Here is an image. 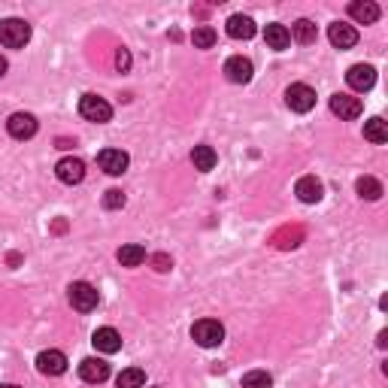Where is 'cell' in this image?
Returning <instances> with one entry per match:
<instances>
[{
    "label": "cell",
    "mask_w": 388,
    "mask_h": 388,
    "mask_svg": "<svg viewBox=\"0 0 388 388\" xmlns=\"http://www.w3.org/2000/svg\"><path fill=\"white\" fill-rule=\"evenodd\" d=\"M330 112L340 116V119H346V122H352V119H358L364 112V104L358 97H352V95H334V97H330Z\"/></svg>",
    "instance_id": "12"
},
{
    "label": "cell",
    "mask_w": 388,
    "mask_h": 388,
    "mask_svg": "<svg viewBox=\"0 0 388 388\" xmlns=\"http://www.w3.org/2000/svg\"><path fill=\"white\" fill-rule=\"evenodd\" d=\"M191 43L198 45V49H212V45H215V31H212L210 25L194 28V33H191Z\"/></svg>",
    "instance_id": "26"
},
{
    "label": "cell",
    "mask_w": 388,
    "mask_h": 388,
    "mask_svg": "<svg viewBox=\"0 0 388 388\" xmlns=\"http://www.w3.org/2000/svg\"><path fill=\"white\" fill-rule=\"evenodd\" d=\"M116 385H119V388H143V385H146V373H143L140 367H128V370L119 373Z\"/></svg>",
    "instance_id": "25"
},
{
    "label": "cell",
    "mask_w": 388,
    "mask_h": 388,
    "mask_svg": "<svg viewBox=\"0 0 388 388\" xmlns=\"http://www.w3.org/2000/svg\"><path fill=\"white\" fill-rule=\"evenodd\" d=\"M243 388H273V376L264 370H249L243 376Z\"/></svg>",
    "instance_id": "27"
},
{
    "label": "cell",
    "mask_w": 388,
    "mask_h": 388,
    "mask_svg": "<svg viewBox=\"0 0 388 388\" xmlns=\"http://www.w3.org/2000/svg\"><path fill=\"white\" fill-rule=\"evenodd\" d=\"M349 16L358 21V25H373L376 18H379V6L373 4V0H355V4H349Z\"/></svg>",
    "instance_id": "18"
},
{
    "label": "cell",
    "mask_w": 388,
    "mask_h": 388,
    "mask_svg": "<svg viewBox=\"0 0 388 388\" xmlns=\"http://www.w3.org/2000/svg\"><path fill=\"white\" fill-rule=\"evenodd\" d=\"M116 258H119V264H122V267H140L143 261H146V249H143V246H136V243H128V246H122V249H119Z\"/></svg>",
    "instance_id": "22"
},
{
    "label": "cell",
    "mask_w": 388,
    "mask_h": 388,
    "mask_svg": "<svg viewBox=\"0 0 388 388\" xmlns=\"http://www.w3.org/2000/svg\"><path fill=\"white\" fill-rule=\"evenodd\" d=\"M152 264H155V270H158V273H167L170 267H173V261H170V255H164V252H161V255H155V258H152Z\"/></svg>",
    "instance_id": "29"
},
{
    "label": "cell",
    "mask_w": 388,
    "mask_h": 388,
    "mask_svg": "<svg viewBox=\"0 0 388 388\" xmlns=\"http://www.w3.org/2000/svg\"><path fill=\"white\" fill-rule=\"evenodd\" d=\"M355 191L361 194L364 200H379V198H382V182L373 179V176H361V179L355 182Z\"/></svg>",
    "instance_id": "24"
},
{
    "label": "cell",
    "mask_w": 388,
    "mask_h": 388,
    "mask_svg": "<svg viewBox=\"0 0 388 388\" xmlns=\"http://www.w3.org/2000/svg\"><path fill=\"white\" fill-rule=\"evenodd\" d=\"M191 161H194V170H200V173H210V170L215 167V161H219V155H215L212 146H194Z\"/></svg>",
    "instance_id": "21"
},
{
    "label": "cell",
    "mask_w": 388,
    "mask_h": 388,
    "mask_svg": "<svg viewBox=\"0 0 388 388\" xmlns=\"http://www.w3.org/2000/svg\"><path fill=\"white\" fill-rule=\"evenodd\" d=\"M97 164H100V170H104V173L122 176L124 170H128L131 158H128V152H122V149H104V152L97 155Z\"/></svg>",
    "instance_id": "7"
},
{
    "label": "cell",
    "mask_w": 388,
    "mask_h": 388,
    "mask_svg": "<svg viewBox=\"0 0 388 388\" xmlns=\"http://www.w3.org/2000/svg\"><path fill=\"white\" fill-rule=\"evenodd\" d=\"M346 82L352 91H370L376 85V70L370 64H355V67H349Z\"/></svg>",
    "instance_id": "13"
},
{
    "label": "cell",
    "mask_w": 388,
    "mask_h": 388,
    "mask_svg": "<svg viewBox=\"0 0 388 388\" xmlns=\"http://www.w3.org/2000/svg\"><path fill=\"white\" fill-rule=\"evenodd\" d=\"M264 40H267L270 49L282 52V49H289V45H291V33H289V28H285V25H267L264 28Z\"/></svg>",
    "instance_id": "20"
},
{
    "label": "cell",
    "mask_w": 388,
    "mask_h": 388,
    "mask_svg": "<svg viewBox=\"0 0 388 388\" xmlns=\"http://www.w3.org/2000/svg\"><path fill=\"white\" fill-rule=\"evenodd\" d=\"M91 343H95L97 352H104V355H116L122 349V334L116 328H97L95 337H91Z\"/></svg>",
    "instance_id": "15"
},
{
    "label": "cell",
    "mask_w": 388,
    "mask_h": 388,
    "mask_svg": "<svg viewBox=\"0 0 388 388\" xmlns=\"http://www.w3.org/2000/svg\"><path fill=\"white\" fill-rule=\"evenodd\" d=\"M191 337H194V343L198 346L215 349L225 340V328H222V322H215V318H200V322H194Z\"/></svg>",
    "instance_id": "2"
},
{
    "label": "cell",
    "mask_w": 388,
    "mask_h": 388,
    "mask_svg": "<svg viewBox=\"0 0 388 388\" xmlns=\"http://www.w3.org/2000/svg\"><path fill=\"white\" fill-rule=\"evenodd\" d=\"M116 67H119L122 73L131 67V52H128V49H119V52H116Z\"/></svg>",
    "instance_id": "30"
},
{
    "label": "cell",
    "mask_w": 388,
    "mask_h": 388,
    "mask_svg": "<svg viewBox=\"0 0 388 388\" xmlns=\"http://www.w3.org/2000/svg\"><path fill=\"white\" fill-rule=\"evenodd\" d=\"M4 76H6V61L0 58V79H4Z\"/></svg>",
    "instance_id": "31"
},
{
    "label": "cell",
    "mask_w": 388,
    "mask_h": 388,
    "mask_svg": "<svg viewBox=\"0 0 388 388\" xmlns=\"http://www.w3.org/2000/svg\"><path fill=\"white\" fill-rule=\"evenodd\" d=\"M79 116H82L85 122L104 124V122L112 119V107L107 104L104 97H97V95H85L82 100H79Z\"/></svg>",
    "instance_id": "4"
},
{
    "label": "cell",
    "mask_w": 388,
    "mask_h": 388,
    "mask_svg": "<svg viewBox=\"0 0 388 388\" xmlns=\"http://www.w3.org/2000/svg\"><path fill=\"white\" fill-rule=\"evenodd\" d=\"M6 131H9V136H16V140H31V136L37 134V119H33L31 112H13L6 122Z\"/></svg>",
    "instance_id": "8"
},
{
    "label": "cell",
    "mask_w": 388,
    "mask_h": 388,
    "mask_svg": "<svg viewBox=\"0 0 388 388\" xmlns=\"http://www.w3.org/2000/svg\"><path fill=\"white\" fill-rule=\"evenodd\" d=\"M289 33H291V40H294V43H301V45H313V43L318 40V28L313 25L310 18H298V21L291 25Z\"/></svg>",
    "instance_id": "19"
},
{
    "label": "cell",
    "mask_w": 388,
    "mask_h": 388,
    "mask_svg": "<svg viewBox=\"0 0 388 388\" xmlns=\"http://www.w3.org/2000/svg\"><path fill=\"white\" fill-rule=\"evenodd\" d=\"M252 73H255V67L249 58H243V55L225 61V76H227V82H234V85H246L249 79H252Z\"/></svg>",
    "instance_id": "6"
},
{
    "label": "cell",
    "mask_w": 388,
    "mask_h": 388,
    "mask_svg": "<svg viewBox=\"0 0 388 388\" xmlns=\"http://www.w3.org/2000/svg\"><path fill=\"white\" fill-rule=\"evenodd\" d=\"M328 40L334 49H352V45L358 43V31L346 25V21H334V25L328 28Z\"/></svg>",
    "instance_id": "14"
},
{
    "label": "cell",
    "mask_w": 388,
    "mask_h": 388,
    "mask_svg": "<svg viewBox=\"0 0 388 388\" xmlns=\"http://www.w3.org/2000/svg\"><path fill=\"white\" fill-rule=\"evenodd\" d=\"M285 104H289V109H294V112H310L316 107V91L303 82H294V85H289V91H285Z\"/></svg>",
    "instance_id": "5"
},
{
    "label": "cell",
    "mask_w": 388,
    "mask_h": 388,
    "mask_svg": "<svg viewBox=\"0 0 388 388\" xmlns=\"http://www.w3.org/2000/svg\"><path fill=\"white\" fill-rule=\"evenodd\" d=\"M225 31H227V37H234V40H252L255 37V21L249 16H231Z\"/></svg>",
    "instance_id": "17"
},
{
    "label": "cell",
    "mask_w": 388,
    "mask_h": 388,
    "mask_svg": "<svg viewBox=\"0 0 388 388\" xmlns=\"http://www.w3.org/2000/svg\"><path fill=\"white\" fill-rule=\"evenodd\" d=\"M37 370L43 376H61L67 370V355H64V352H58V349L40 352V355H37Z\"/></svg>",
    "instance_id": "11"
},
{
    "label": "cell",
    "mask_w": 388,
    "mask_h": 388,
    "mask_svg": "<svg viewBox=\"0 0 388 388\" xmlns=\"http://www.w3.org/2000/svg\"><path fill=\"white\" fill-rule=\"evenodd\" d=\"M55 176H58L64 185H79V182L85 179V164L79 161V158H61V161L55 164Z\"/></svg>",
    "instance_id": "9"
},
{
    "label": "cell",
    "mask_w": 388,
    "mask_h": 388,
    "mask_svg": "<svg viewBox=\"0 0 388 388\" xmlns=\"http://www.w3.org/2000/svg\"><path fill=\"white\" fill-rule=\"evenodd\" d=\"M294 194H298V200H303V203H318V200H322V194H325V188H322V182H318L316 176H301L298 185H294Z\"/></svg>",
    "instance_id": "16"
},
{
    "label": "cell",
    "mask_w": 388,
    "mask_h": 388,
    "mask_svg": "<svg viewBox=\"0 0 388 388\" xmlns=\"http://www.w3.org/2000/svg\"><path fill=\"white\" fill-rule=\"evenodd\" d=\"M67 298H70L73 310H79V313H91V310H97V303H100L97 289L88 282H73L70 289H67Z\"/></svg>",
    "instance_id": "3"
},
{
    "label": "cell",
    "mask_w": 388,
    "mask_h": 388,
    "mask_svg": "<svg viewBox=\"0 0 388 388\" xmlns=\"http://www.w3.org/2000/svg\"><path fill=\"white\" fill-rule=\"evenodd\" d=\"M79 376H82V382H88V385H100L109 379V364L104 358H85L79 364Z\"/></svg>",
    "instance_id": "10"
},
{
    "label": "cell",
    "mask_w": 388,
    "mask_h": 388,
    "mask_svg": "<svg viewBox=\"0 0 388 388\" xmlns=\"http://www.w3.org/2000/svg\"><path fill=\"white\" fill-rule=\"evenodd\" d=\"M0 388H21V385H9V382H6V385H0Z\"/></svg>",
    "instance_id": "32"
},
{
    "label": "cell",
    "mask_w": 388,
    "mask_h": 388,
    "mask_svg": "<svg viewBox=\"0 0 388 388\" xmlns=\"http://www.w3.org/2000/svg\"><path fill=\"white\" fill-rule=\"evenodd\" d=\"M364 140H370V143H388V122L385 119H370V122H364Z\"/></svg>",
    "instance_id": "23"
},
{
    "label": "cell",
    "mask_w": 388,
    "mask_h": 388,
    "mask_svg": "<svg viewBox=\"0 0 388 388\" xmlns=\"http://www.w3.org/2000/svg\"><path fill=\"white\" fill-rule=\"evenodd\" d=\"M104 207H107V210H122V207H124V191L109 188V191L104 194Z\"/></svg>",
    "instance_id": "28"
},
{
    "label": "cell",
    "mask_w": 388,
    "mask_h": 388,
    "mask_svg": "<svg viewBox=\"0 0 388 388\" xmlns=\"http://www.w3.org/2000/svg\"><path fill=\"white\" fill-rule=\"evenodd\" d=\"M31 40V25L25 18H4L0 21V43L6 49H21Z\"/></svg>",
    "instance_id": "1"
}]
</instances>
